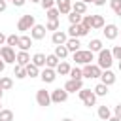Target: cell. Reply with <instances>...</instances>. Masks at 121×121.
<instances>
[{"mask_svg":"<svg viewBox=\"0 0 121 121\" xmlns=\"http://www.w3.org/2000/svg\"><path fill=\"white\" fill-rule=\"evenodd\" d=\"M96 115H98L102 121H108V119L112 117V112H110V108H108V106H98V112H96Z\"/></svg>","mask_w":121,"mask_h":121,"instance_id":"cell-25","label":"cell"},{"mask_svg":"<svg viewBox=\"0 0 121 121\" xmlns=\"http://www.w3.org/2000/svg\"><path fill=\"white\" fill-rule=\"evenodd\" d=\"M79 38H68V42H66V47H68V51L70 53H76V51H79Z\"/></svg>","mask_w":121,"mask_h":121,"instance_id":"cell-21","label":"cell"},{"mask_svg":"<svg viewBox=\"0 0 121 121\" xmlns=\"http://www.w3.org/2000/svg\"><path fill=\"white\" fill-rule=\"evenodd\" d=\"M30 62H32V59H30L28 51H19V53H17V64H19V66H26V64H30Z\"/></svg>","mask_w":121,"mask_h":121,"instance_id":"cell-18","label":"cell"},{"mask_svg":"<svg viewBox=\"0 0 121 121\" xmlns=\"http://www.w3.org/2000/svg\"><path fill=\"white\" fill-rule=\"evenodd\" d=\"M81 19H83V15H79V13H76V11H70V13H68L70 25H81Z\"/></svg>","mask_w":121,"mask_h":121,"instance_id":"cell-29","label":"cell"},{"mask_svg":"<svg viewBox=\"0 0 121 121\" xmlns=\"http://www.w3.org/2000/svg\"><path fill=\"white\" fill-rule=\"evenodd\" d=\"M113 115H115V117H119V119H121V104H117V106H115V108H113Z\"/></svg>","mask_w":121,"mask_h":121,"instance_id":"cell-42","label":"cell"},{"mask_svg":"<svg viewBox=\"0 0 121 121\" xmlns=\"http://www.w3.org/2000/svg\"><path fill=\"white\" fill-rule=\"evenodd\" d=\"M93 4L100 8V6H104V4H106V0H93Z\"/></svg>","mask_w":121,"mask_h":121,"instance_id":"cell-45","label":"cell"},{"mask_svg":"<svg viewBox=\"0 0 121 121\" xmlns=\"http://www.w3.org/2000/svg\"><path fill=\"white\" fill-rule=\"evenodd\" d=\"M21 51H28L32 47V38L30 36H19V45H17Z\"/></svg>","mask_w":121,"mask_h":121,"instance_id":"cell-17","label":"cell"},{"mask_svg":"<svg viewBox=\"0 0 121 121\" xmlns=\"http://www.w3.org/2000/svg\"><path fill=\"white\" fill-rule=\"evenodd\" d=\"M51 42H53L55 45H66V42H68V34L62 32V30H57V32L51 34Z\"/></svg>","mask_w":121,"mask_h":121,"instance_id":"cell-12","label":"cell"},{"mask_svg":"<svg viewBox=\"0 0 121 121\" xmlns=\"http://www.w3.org/2000/svg\"><path fill=\"white\" fill-rule=\"evenodd\" d=\"M81 26L89 32V30L93 28V15H83V19H81Z\"/></svg>","mask_w":121,"mask_h":121,"instance_id":"cell-33","label":"cell"},{"mask_svg":"<svg viewBox=\"0 0 121 121\" xmlns=\"http://www.w3.org/2000/svg\"><path fill=\"white\" fill-rule=\"evenodd\" d=\"M30 2H34V4H40V2H42V0H30Z\"/></svg>","mask_w":121,"mask_h":121,"instance_id":"cell-50","label":"cell"},{"mask_svg":"<svg viewBox=\"0 0 121 121\" xmlns=\"http://www.w3.org/2000/svg\"><path fill=\"white\" fill-rule=\"evenodd\" d=\"M0 121H13V112L11 110H2L0 112Z\"/></svg>","mask_w":121,"mask_h":121,"instance_id":"cell-38","label":"cell"},{"mask_svg":"<svg viewBox=\"0 0 121 121\" xmlns=\"http://www.w3.org/2000/svg\"><path fill=\"white\" fill-rule=\"evenodd\" d=\"M36 102H38V106H42V108L49 106V104H51V91L38 89V91H36Z\"/></svg>","mask_w":121,"mask_h":121,"instance_id":"cell-7","label":"cell"},{"mask_svg":"<svg viewBox=\"0 0 121 121\" xmlns=\"http://www.w3.org/2000/svg\"><path fill=\"white\" fill-rule=\"evenodd\" d=\"M96 64H98L102 70H110V68H112V64H113V55H112V49H102V51L98 53Z\"/></svg>","mask_w":121,"mask_h":121,"instance_id":"cell-1","label":"cell"},{"mask_svg":"<svg viewBox=\"0 0 121 121\" xmlns=\"http://www.w3.org/2000/svg\"><path fill=\"white\" fill-rule=\"evenodd\" d=\"M2 110H4V108H2V106H0V112H2Z\"/></svg>","mask_w":121,"mask_h":121,"instance_id":"cell-55","label":"cell"},{"mask_svg":"<svg viewBox=\"0 0 121 121\" xmlns=\"http://www.w3.org/2000/svg\"><path fill=\"white\" fill-rule=\"evenodd\" d=\"M25 2H26V0H13V4H15L17 8H21V6H25Z\"/></svg>","mask_w":121,"mask_h":121,"instance_id":"cell-44","label":"cell"},{"mask_svg":"<svg viewBox=\"0 0 121 121\" xmlns=\"http://www.w3.org/2000/svg\"><path fill=\"white\" fill-rule=\"evenodd\" d=\"M68 100V91L62 87V89H53L51 91V102L55 104H60V102H66Z\"/></svg>","mask_w":121,"mask_h":121,"instance_id":"cell-8","label":"cell"},{"mask_svg":"<svg viewBox=\"0 0 121 121\" xmlns=\"http://www.w3.org/2000/svg\"><path fill=\"white\" fill-rule=\"evenodd\" d=\"M59 62H60V59H59V57H57L55 53L47 55V59H45V66H47V68H53V70H55V68L59 66Z\"/></svg>","mask_w":121,"mask_h":121,"instance_id":"cell-23","label":"cell"},{"mask_svg":"<svg viewBox=\"0 0 121 121\" xmlns=\"http://www.w3.org/2000/svg\"><path fill=\"white\" fill-rule=\"evenodd\" d=\"M74 60H76V64H91V60L95 59V53L93 51H89V49H79V51H76L74 55Z\"/></svg>","mask_w":121,"mask_h":121,"instance_id":"cell-2","label":"cell"},{"mask_svg":"<svg viewBox=\"0 0 121 121\" xmlns=\"http://www.w3.org/2000/svg\"><path fill=\"white\" fill-rule=\"evenodd\" d=\"M72 11H76V13H79V15H85V13H87V4L76 0V2L72 4Z\"/></svg>","mask_w":121,"mask_h":121,"instance_id":"cell-20","label":"cell"},{"mask_svg":"<svg viewBox=\"0 0 121 121\" xmlns=\"http://www.w3.org/2000/svg\"><path fill=\"white\" fill-rule=\"evenodd\" d=\"M64 89L68 91V93H79L81 89H83V83H81V79L78 81V79H68L66 83H64Z\"/></svg>","mask_w":121,"mask_h":121,"instance_id":"cell-13","label":"cell"},{"mask_svg":"<svg viewBox=\"0 0 121 121\" xmlns=\"http://www.w3.org/2000/svg\"><path fill=\"white\" fill-rule=\"evenodd\" d=\"M0 87H2L4 91H9V89L13 87V79H11L9 76H0Z\"/></svg>","mask_w":121,"mask_h":121,"instance_id":"cell-26","label":"cell"},{"mask_svg":"<svg viewBox=\"0 0 121 121\" xmlns=\"http://www.w3.org/2000/svg\"><path fill=\"white\" fill-rule=\"evenodd\" d=\"M62 121H74V119H70V117H64V119H62Z\"/></svg>","mask_w":121,"mask_h":121,"instance_id":"cell-49","label":"cell"},{"mask_svg":"<svg viewBox=\"0 0 121 121\" xmlns=\"http://www.w3.org/2000/svg\"><path fill=\"white\" fill-rule=\"evenodd\" d=\"M45 32H47V28L43 25H34L32 30H30V38L32 40H43L45 38Z\"/></svg>","mask_w":121,"mask_h":121,"instance_id":"cell-11","label":"cell"},{"mask_svg":"<svg viewBox=\"0 0 121 121\" xmlns=\"http://www.w3.org/2000/svg\"><path fill=\"white\" fill-rule=\"evenodd\" d=\"M25 70H26V76H30V78H38V76H40V68H38L36 64H32V62L26 64Z\"/></svg>","mask_w":121,"mask_h":121,"instance_id":"cell-28","label":"cell"},{"mask_svg":"<svg viewBox=\"0 0 121 121\" xmlns=\"http://www.w3.org/2000/svg\"><path fill=\"white\" fill-rule=\"evenodd\" d=\"M6 2H13V0H6Z\"/></svg>","mask_w":121,"mask_h":121,"instance_id":"cell-54","label":"cell"},{"mask_svg":"<svg viewBox=\"0 0 121 121\" xmlns=\"http://www.w3.org/2000/svg\"><path fill=\"white\" fill-rule=\"evenodd\" d=\"M106 23H104V17L102 15H93V28H104Z\"/></svg>","mask_w":121,"mask_h":121,"instance_id":"cell-34","label":"cell"},{"mask_svg":"<svg viewBox=\"0 0 121 121\" xmlns=\"http://www.w3.org/2000/svg\"><path fill=\"white\" fill-rule=\"evenodd\" d=\"M4 68H6V62H4V60H2V59H0V74H2V72H4Z\"/></svg>","mask_w":121,"mask_h":121,"instance_id":"cell-47","label":"cell"},{"mask_svg":"<svg viewBox=\"0 0 121 121\" xmlns=\"http://www.w3.org/2000/svg\"><path fill=\"white\" fill-rule=\"evenodd\" d=\"M108 121H121V119H119V117H115V115H112V117H110Z\"/></svg>","mask_w":121,"mask_h":121,"instance_id":"cell-48","label":"cell"},{"mask_svg":"<svg viewBox=\"0 0 121 121\" xmlns=\"http://www.w3.org/2000/svg\"><path fill=\"white\" fill-rule=\"evenodd\" d=\"M6 40H8V36H4V32H0V45H4Z\"/></svg>","mask_w":121,"mask_h":121,"instance_id":"cell-46","label":"cell"},{"mask_svg":"<svg viewBox=\"0 0 121 121\" xmlns=\"http://www.w3.org/2000/svg\"><path fill=\"white\" fill-rule=\"evenodd\" d=\"M112 55H113V60H121V45H115L112 49Z\"/></svg>","mask_w":121,"mask_h":121,"instance_id":"cell-41","label":"cell"},{"mask_svg":"<svg viewBox=\"0 0 121 121\" xmlns=\"http://www.w3.org/2000/svg\"><path fill=\"white\" fill-rule=\"evenodd\" d=\"M110 8L113 9V13H115V15H119V17H121V0H110Z\"/></svg>","mask_w":121,"mask_h":121,"instance_id":"cell-36","label":"cell"},{"mask_svg":"<svg viewBox=\"0 0 121 121\" xmlns=\"http://www.w3.org/2000/svg\"><path fill=\"white\" fill-rule=\"evenodd\" d=\"M68 53H70V51H68V47H66V45H55V55H57L60 60H62V59H66V57H68Z\"/></svg>","mask_w":121,"mask_h":121,"instance_id":"cell-27","label":"cell"},{"mask_svg":"<svg viewBox=\"0 0 121 121\" xmlns=\"http://www.w3.org/2000/svg\"><path fill=\"white\" fill-rule=\"evenodd\" d=\"M40 78H42V81L43 83H53L55 79H57V70H53V68H43L42 72H40Z\"/></svg>","mask_w":121,"mask_h":121,"instance_id":"cell-9","label":"cell"},{"mask_svg":"<svg viewBox=\"0 0 121 121\" xmlns=\"http://www.w3.org/2000/svg\"><path fill=\"white\" fill-rule=\"evenodd\" d=\"M104 47H102V40H98V38H93L91 42H89V51H93V53H100Z\"/></svg>","mask_w":121,"mask_h":121,"instance_id":"cell-22","label":"cell"},{"mask_svg":"<svg viewBox=\"0 0 121 121\" xmlns=\"http://www.w3.org/2000/svg\"><path fill=\"white\" fill-rule=\"evenodd\" d=\"M85 34H87V30L81 25H70V28H68V36L70 38H81Z\"/></svg>","mask_w":121,"mask_h":121,"instance_id":"cell-14","label":"cell"},{"mask_svg":"<svg viewBox=\"0 0 121 121\" xmlns=\"http://www.w3.org/2000/svg\"><path fill=\"white\" fill-rule=\"evenodd\" d=\"M40 4H42V8H43L45 11H47V9H51V8H57V6H55V4H57V0H42Z\"/></svg>","mask_w":121,"mask_h":121,"instance_id":"cell-39","label":"cell"},{"mask_svg":"<svg viewBox=\"0 0 121 121\" xmlns=\"http://www.w3.org/2000/svg\"><path fill=\"white\" fill-rule=\"evenodd\" d=\"M79 2H85V4H87V2H93V0H79Z\"/></svg>","mask_w":121,"mask_h":121,"instance_id":"cell-53","label":"cell"},{"mask_svg":"<svg viewBox=\"0 0 121 121\" xmlns=\"http://www.w3.org/2000/svg\"><path fill=\"white\" fill-rule=\"evenodd\" d=\"M36 25V21H34V15H30V13H26V15H23L21 19H19V23H17V30H21V32H26V30H32V26Z\"/></svg>","mask_w":121,"mask_h":121,"instance_id":"cell-5","label":"cell"},{"mask_svg":"<svg viewBox=\"0 0 121 121\" xmlns=\"http://www.w3.org/2000/svg\"><path fill=\"white\" fill-rule=\"evenodd\" d=\"M45 28H47V30H53V32H57V30H59V21H47Z\"/></svg>","mask_w":121,"mask_h":121,"instance_id":"cell-40","label":"cell"},{"mask_svg":"<svg viewBox=\"0 0 121 121\" xmlns=\"http://www.w3.org/2000/svg\"><path fill=\"white\" fill-rule=\"evenodd\" d=\"M6 8H8V2H6V0H0V13L6 11Z\"/></svg>","mask_w":121,"mask_h":121,"instance_id":"cell-43","label":"cell"},{"mask_svg":"<svg viewBox=\"0 0 121 121\" xmlns=\"http://www.w3.org/2000/svg\"><path fill=\"white\" fill-rule=\"evenodd\" d=\"M0 59H2L6 64H15V62H17V53H15L13 47L2 45V47H0Z\"/></svg>","mask_w":121,"mask_h":121,"instance_id":"cell-3","label":"cell"},{"mask_svg":"<svg viewBox=\"0 0 121 121\" xmlns=\"http://www.w3.org/2000/svg\"><path fill=\"white\" fill-rule=\"evenodd\" d=\"M117 68H119V72H121V60H119V64H117Z\"/></svg>","mask_w":121,"mask_h":121,"instance_id":"cell-52","label":"cell"},{"mask_svg":"<svg viewBox=\"0 0 121 121\" xmlns=\"http://www.w3.org/2000/svg\"><path fill=\"white\" fill-rule=\"evenodd\" d=\"M119 36H121V30H119Z\"/></svg>","mask_w":121,"mask_h":121,"instance_id":"cell-56","label":"cell"},{"mask_svg":"<svg viewBox=\"0 0 121 121\" xmlns=\"http://www.w3.org/2000/svg\"><path fill=\"white\" fill-rule=\"evenodd\" d=\"M6 43H8L9 47H17V45H19V36H17V34H9L8 40H6Z\"/></svg>","mask_w":121,"mask_h":121,"instance_id":"cell-37","label":"cell"},{"mask_svg":"<svg viewBox=\"0 0 121 121\" xmlns=\"http://www.w3.org/2000/svg\"><path fill=\"white\" fill-rule=\"evenodd\" d=\"M45 15H47V21H59L60 11H59L57 8H51V9H47V11H45Z\"/></svg>","mask_w":121,"mask_h":121,"instance_id":"cell-32","label":"cell"},{"mask_svg":"<svg viewBox=\"0 0 121 121\" xmlns=\"http://www.w3.org/2000/svg\"><path fill=\"white\" fill-rule=\"evenodd\" d=\"M102 32H104L106 40H115V38L119 36V28H117V25H113V23L106 25V26L102 28Z\"/></svg>","mask_w":121,"mask_h":121,"instance_id":"cell-10","label":"cell"},{"mask_svg":"<svg viewBox=\"0 0 121 121\" xmlns=\"http://www.w3.org/2000/svg\"><path fill=\"white\" fill-rule=\"evenodd\" d=\"M13 76H15L17 79H25V78H26V70H25V66L15 64V68H13Z\"/></svg>","mask_w":121,"mask_h":121,"instance_id":"cell-30","label":"cell"},{"mask_svg":"<svg viewBox=\"0 0 121 121\" xmlns=\"http://www.w3.org/2000/svg\"><path fill=\"white\" fill-rule=\"evenodd\" d=\"M57 9L62 13V15H68L72 11V0H57Z\"/></svg>","mask_w":121,"mask_h":121,"instance_id":"cell-15","label":"cell"},{"mask_svg":"<svg viewBox=\"0 0 121 121\" xmlns=\"http://www.w3.org/2000/svg\"><path fill=\"white\" fill-rule=\"evenodd\" d=\"M93 91H95V95H96V96H106V95H108V85L98 83V85H96Z\"/></svg>","mask_w":121,"mask_h":121,"instance_id":"cell-35","label":"cell"},{"mask_svg":"<svg viewBox=\"0 0 121 121\" xmlns=\"http://www.w3.org/2000/svg\"><path fill=\"white\" fill-rule=\"evenodd\" d=\"M2 95H4V89H2V87H0V98H2Z\"/></svg>","mask_w":121,"mask_h":121,"instance_id":"cell-51","label":"cell"},{"mask_svg":"<svg viewBox=\"0 0 121 121\" xmlns=\"http://www.w3.org/2000/svg\"><path fill=\"white\" fill-rule=\"evenodd\" d=\"M78 96L81 98V102H83L87 108H91V106L96 104V95H95V91H91V89H81V91L78 93Z\"/></svg>","mask_w":121,"mask_h":121,"instance_id":"cell-4","label":"cell"},{"mask_svg":"<svg viewBox=\"0 0 121 121\" xmlns=\"http://www.w3.org/2000/svg\"><path fill=\"white\" fill-rule=\"evenodd\" d=\"M100 83H104V85H113L115 83V74L112 72V70H104L102 72V76H100Z\"/></svg>","mask_w":121,"mask_h":121,"instance_id":"cell-16","label":"cell"},{"mask_svg":"<svg viewBox=\"0 0 121 121\" xmlns=\"http://www.w3.org/2000/svg\"><path fill=\"white\" fill-rule=\"evenodd\" d=\"M45 59H47V55H43V53H34V55H32V64H36L38 68H45Z\"/></svg>","mask_w":121,"mask_h":121,"instance_id":"cell-19","label":"cell"},{"mask_svg":"<svg viewBox=\"0 0 121 121\" xmlns=\"http://www.w3.org/2000/svg\"><path fill=\"white\" fill-rule=\"evenodd\" d=\"M68 76H70V79H78V81H79V79H83V70L78 68V66H74V68L70 70Z\"/></svg>","mask_w":121,"mask_h":121,"instance_id":"cell-31","label":"cell"},{"mask_svg":"<svg viewBox=\"0 0 121 121\" xmlns=\"http://www.w3.org/2000/svg\"><path fill=\"white\" fill-rule=\"evenodd\" d=\"M81 70H83V78H91L93 79V78H100L102 76V68L98 64H85Z\"/></svg>","mask_w":121,"mask_h":121,"instance_id":"cell-6","label":"cell"},{"mask_svg":"<svg viewBox=\"0 0 121 121\" xmlns=\"http://www.w3.org/2000/svg\"><path fill=\"white\" fill-rule=\"evenodd\" d=\"M55 70H57V74H60V76H68V74H70V70H72V66H70L66 60H60V62H59V66H57Z\"/></svg>","mask_w":121,"mask_h":121,"instance_id":"cell-24","label":"cell"}]
</instances>
